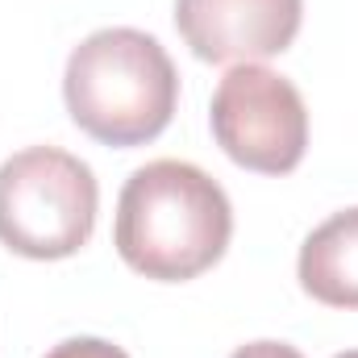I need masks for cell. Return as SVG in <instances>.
Here are the masks:
<instances>
[{
  "instance_id": "obj_8",
  "label": "cell",
  "mask_w": 358,
  "mask_h": 358,
  "mask_svg": "<svg viewBox=\"0 0 358 358\" xmlns=\"http://www.w3.org/2000/svg\"><path fill=\"white\" fill-rule=\"evenodd\" d=\"M229 358H304L296 346H287V342H271V338H263V342H246V346H238Z\"/></svg>"
},
{
  "instance_id": "obj_6",
  "label": "cell",
  "mask_w": 358,
  "mask_h": 358,
  "mask_svg": "<svg viewBox=\"0 0 358 358\" xmlns=\"http://www.w3.org/2000/svg\"><path fill=\"white\" fill-rule=\"evenodd\" d=\"M300 287L325 308H358V204L321 221L300 246Z\"/></svg>"
},
{
  "instance_id": "obj_4",
  "label": "cell",
  "mask_w": 358,
  "mask_h": 358,
  "mask_svg": "<svg viewBox=\"0 0 358 358\" xmlns=\"http://www.w3.org/2000/svg\"><path fill=\"white\" fill-rule=\"evenodd\" d=\"M213 138L246 171L287 176L308 150V108L300 88L263 63H238L213 92Z\"/></svg>"
},
{
  "instance_id": "obj_3",
  "label": "cell",
  "mask_w": 358,
  "mask_h": 358,
  "mask_svg": "<svg viewBox=\"0 0 358 358\" xmlns=\"http://www.w3.org/2000/svg\"><path fill=\"white\" fill-rule=\"evenodd\" d=\"M100 213L92 167L59 146H29L0 163V242L38 263L84 250Z\"/></svg>"
},
{
  "instance_id": "obj_2",
  "label": "cell",
  "mask_w": 358,
  "mask_h": 358,
  "mask_svg": "<svg viewBox=\"0 0 358 358\" xmlns=\"http://www.w3.org/2000/svg\"><path fill=\"white\" fill-rule=\"evenodd\" d=\"M63 100L71 121L104 146L155 142L179 104V71L159 38L113 25L88 34L63 71Z\"/></svg>"
},
{
  "instance_id": "obj_9",
  "label": "cell",
  "mask_w": 358,
  "mask_h": 358,
  "mask_svg": "<svg viewBox=\"0 0 358 358\" xmlns=\"http://www.w3.org/2000/svg\"><path fill=\"white\" fill-rule=\"evenodd\" d=\"M334 358H358V350H346V355H334Z\"/></svg>"
},
{
  "instance_id": "obj_5",
  "label": "cell",
  "mask_w": 358,
  "mask_h": 358,
  "mask_svg": "<svg viewBox=\"0 0 358 358\" xmlns=\"http://www.w3.org/2000/svg\"><path fill=\"white\" fill-rule=\"evenodd\" d=\"M304 21V0H176V29L200 63H259L283 55Z\"/></svg>"
},
{
  "instance_id": "obj_1",
  "label": "cell",
  "mask_w": 358,
  "mask_h": 358,
  "mask_svg": "<svg viewBox=\"0 0 358 358\" xmlns=\"http://www.w3.org/2000/svg\"><path fill=\"white\" fill-rule=\"evenodd\" d=\"M234 238L229 196L208 171L179 159H155L125 179L117 196L113 246L125 267L183 283L221 263Z\"/></svg>"
},
{
  "instance_id": "obj_7",
  "label": "cell",
  "mask_w": 358,
  "mask_h": 358,
  "mask_svg": "<svg viewBox=\"0 0 358 358\" xmlns=\"http://www.w3.org/2000/svg\"><path fill=\"white\" fill-rule=\"evenodd\" d=\"M46 358H129V355L121 346L104 342V338H67V342H59Z\"/></svg>"
}]
</instances>
